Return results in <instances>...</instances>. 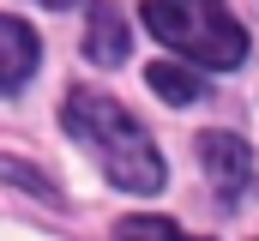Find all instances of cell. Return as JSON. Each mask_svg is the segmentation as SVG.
<instances>
[{
	"mask_svg": "<svg viewBox=\"0 0 259 241\" xmlns=\"http://www.w3.org/2000/svg\"><path fill=\"white\" fill-rule=\"evenodd\" d=\"M61 115H66V133L103 163V175L115 181V187H127V193H163V181H169L163 175V157H157L151 133L121 103H109L103 91L78 85V91H66Z\"/></svg>",
	"mask_w": 259,
	"mask_h": 241,
	"instance_id": "6da1fadb",
	"label": "cell"
},
{
	"mask_svg": "<svg viewBox=\"0 0 259 241\" xmlns=\"http://www.w3.org/2000/svg\"><path fill=\"white\" fill-rule=\"evenodd\" d=\"M145 30L217 72L247 60V30L235 24L223 0H145Z\"/></svg>",
	"mask_w": 259,
	"mask_h": 241,
	"instance_id": "7a4b0ae2",
	"label": "cell"
},
{
	"mask_svg": "<svg viewBox=\"0 0 259 241\" xmlns=\"http://www.w3.org/2000/svg\"><path fill=\"white\" fill-rule=\"evenodd\" d=\"M199 157H205V169H211V181H217L223 199H247V187H253V151L235 133H205L199 139Z\"/></svg>",
	"mask_w": 259,
	"mask_h": 241,
	"instance_id": "3957f363",
	"label": "cell"
},
{
	"mask_svg": "<svg viewBox=\"0 0 259 241\" xmlns=\"http://www.w3.org/2000/svg\"><path fill=\"white\" fill-rule=\"evenodd\" d=\"M36 30L24 24V18H6L0 12V97H12V91H24V78L36 72Z\"/></svg>",
	"mask_w": 259,
	"mask_h": 241,
	"instance_id": "277c9868",
	"label": "cell"
},
{
	"mask_svg": "<svg viewBox=\"0 0 259 241\" xmlns=\"http://www.w3.org/2000/svg\"><path fill=\"white\" fill-rule=\"evenodd\" d=\"M133 49V30H127V18H121V6H91V30H84V55L97 60V66H121Z\"/></svg>",
	"mask_w": 259,
	"mask_h": 241,
	"instance_id": "5b68a950",
	"label": "cell"
},
{
	"mask_svg": "<svg viewBox=\"0 0 259 241\" xmlns=\"http://www.w3.org/2000/svg\"><path fill=\"white\" fill-rule=\"evenodd\" d=\"M145 78H151V91H157L163 103H199V97H205V78L187 72V66H175V60H157Z\"/></svg>",
	"mask_w": 259,
	"mask_h": 241,
	"instance_id": "8992f818",
	"label": "cell"
},
{
	"mask_svg": "<svg viewBox=\"0 0 259 241\" xmlns=\"http://www.w3.org/2000/svg\"><path fill=\"white\" fill-rule=\"evenodd\" d=\"M0 181H12V187H30L36 199H49V205H61V187L42 175V169H30V163H18V157H0Z\"/></svg>",
	"mask_w": 259,
	"mask_h": 241,
	"instance_id": "52a82bcc",
	"label": "cell"
},
{
	"mask_svg": "<svg viewBox=\"0 0 259 241\" xmlns=\"http://www.w3.org/2000/svg\"><path fill=\"white\" fill-rule=\"evenodd\" d=\"M121 235H175V223H163V217H127V223H121Z\"/></svg>",
	"mask_w": 259,
	"mask_h": 241,
	"instance_id": "ba28073f",
	"label": "cell"
},
{
	"mask_svg": "<svg viewBox=\"0 0 259 241\" xmlns=\"http://www.w3.org/2000/svg\"><path fill=\"white\" fill-rule=\"evenodd\" d=\"M42 6H55V12H61V6H72V0H42Z\"/></svg>",
	"mask_w": 259,
	"mask_h": 241,
	"instance_id": "9c48e42d",
	"label": "cell"
}]
</instances>
